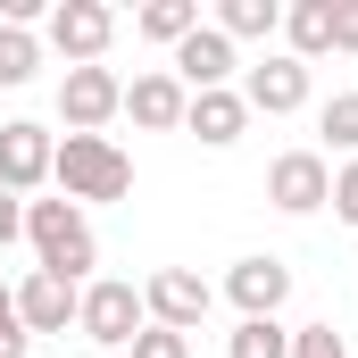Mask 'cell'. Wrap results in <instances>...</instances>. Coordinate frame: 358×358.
Masks as SVG:
<instances>
[{
	"instance_id": "6da1fadb",
	"label": "cell",
	"mask_w": 358,
	"mask_h": 358,
	"mask_svg": "<svg viewBox=\"0 0 358 358\" xmlns=\"http://www.w3.org/2000/svg\"><path fill=\"white\" fill-rule=\"evenodd\" d=\"M50 183H59V200H76V208L125 200V192H134V159H125L108 134H67V142L50 150Z\"/></svg>"
},
{
	"instance_id": "7a4b0ae2",
	"label": "cell",
	"mask_w": 358,
	"mask_h": 358,
	"mask_svg": "<svg viewBox=\"0 0 358 358\" xmlns=\"http://www.w3.org/2000/svg\"><path fill=\"white\" fill-rule=\"evenodd\" d=\"M25 242H34V267L84 283L100 267V242H92V217L76 200H25Z\"/></svg>"
},
{
	"instance_id": "3957f363",
	"label": "cell",
	"mask_w": 358,
	"mask_h": 358,
	"mask_svg": "<svg viewBox=\"0 0 358 358\" xmlns=\"http://www.w3.org/2000/svg\"><path fill=\"white\" fill-rule=\"evenodd\" d=\"M142 325H150V317H142V283H125V275L84 283V308H76V334H84V342H100V350H134Z\"/></svg>"
},
{
	"instance_id": "277c9868",
	"label": "cell",
	"mask_w": 358,
	"mask_h": 358,
	"mask_svg": "<svg viewBox=\"0 0 358 358\" xmlns=\"http://www.w3.org/2000/svg\"><path fill=\"white\" fill-rule=\"evenodd\" d=\"M334 200V167H325V150H283L267 167V208H283V217H317Z\"/></svg>"
},
{
	"instance_id": "5b68a950",
	"label": "cell",
	"mask_w": 358,
	"mask_h": 358,
	"mask_svg": "<svg viewBox=\"0 0 358 358\" xmlns=\"http://www.w3.org/2000/svg\"><path fill=\"white\" fill-rule=\"evenodd\" d=\"M59 117H67V134H100L108 117H125L117 67H67L59 76Z\"/></svg>"
},
{
	"instance_id": "8992f818",
	"label": "cell",
	"mask_w": 358,
	"mask_h": 358,
	"mask_svg": "<svg viewBox=\"0 0 358 358\" xmlns=\"http://www.w3.org/2000/svg\"><path fill=\"white\" fill-rule=\"evenodd\" d=\"M108 42H117V8H100V0H59L50 8V50L67 67H100Z\"/></svg>"
},
{
	"instance_id": "52a82bcc",
	"label": "cell",
	"mask_w": 358,
	"mask_h": 358,
	"mask_svg": "<svg viewBox=\"0 0 358 358\" xmlns=\"http://www.w3.org/2000/svg\"><path fill=\"white\" fill-rule=\"evenodd\" d=\"M208 300H217V292H208L192 267H159L150 283H142V317H150V325H167V334H200Z\"/></svg>"
},
{
	"instance_id": "ba28073f",
	"label": "cell",
	"mask_w": 358,
	"mask_h": 358,
	"mask_svg": "<svg viewBox=\"0 0 358 358\" xmlns=\"http://www.w3.org/2000/svg\"><path fill=\"white\" fill-rule=\"evenodd\" d=\"M50 150H59V142H50V125L8 117V125H0V192H17V200H25V192H42V183H50Z\"/></svg>"
},
{
	"instance_id": "9c48e42d",
	"label": "cell",
	"mask_w": 358,
	"mask_h": 358,
	"mask_svg": "<svg viewBox=\"0 0 358 358\" xmlns=\"http://www.w3.org/2000/svg\"><path fill=\"white\" fill-rule=\"evenodd\" d=\"M76 308H84V283H67V275L34 267L25 283H17V325H25V334H67Z\"/></svg>"
},
{
	"instance_id": "30bf717a",
	"label": "cell",
	"mask_w": 358,
	"mask_h": 358,
	"mask_svg": "<svg viewBox=\"0 0 358 358\" xmlns=\"http://www.w3.org/2000/svg\"><path fill=\"white\" fill-rule=\"evenodd\" d=\"M234 67H242L234 42H225L217 25H200V34H183V42H176V67H167V76H176L183 92H225V84H234Z\"/></svg>"
},
{
	"instance_id": "8fae6325",
	"label": "cell",
	"mask_w": 358,
	"mask_h": 358,
	"mask_svg": "<svg viewBox=\"0 0 358 358\" xmlns=\"http://www.w3.org/2000/svg\"><path fill=\"white\" fill-rule=\"evenodd\" d=\"M225 300H234L242 317H275V308L292 300V267H283L275 250H259V259H234V275H225Z\"/></svg>"
},
{
	"instance_id": "7c38bea8",
	"label": "cell",
	"mask_w": 358,
	"mask_h": 358,
	"mask_svg": "<svg viewBox=\"0 0 358 358\" xmlns=\"http://www.w3.org/2000/svg\"><path fill=\"white\" fill-rule=\"evenodd\" d=\"M183 108H192V92H183L167 67H150V76L125 84V117H134L142 134H183Z\"/></svg>"
},
{
	"instance_id": "4fadbf2b",
	"label": "cell",
	"mask_w": 358,
	"mask_h": 358,
	"mask_svg": "<svg viewBox=\"0 0 358 358\" xmlns=\"http://www.w3.org/2000/svg\"><path fill=\"white\" fill-rule=\"evenodd\" d=\"M183 134H200V150H234V142L250 134V100H242L234 84H225V92H192Z\"/></svg>"
},
{
	"instance_id": "5bb4252c",
	"label": "cell",
	"mask_w": 358,
	"mask_h": 358,
	"mask_svg": "<svg viewBox=\"0 0 358 358\" xmlns=\"http://www.w3.org/2000/svg\"><path fill=\"white\" fill-rule=\"evenodd\" d=\"M242 100H250V117H292V108L308 100V67H300L292 50H275V59H259V67H250Z\"/></svg>"
},
{
	"instance_id": "9a60e30c",
	"label": "cell",
	"mask_w": 358,
	"mask_h": 358,
	"mask_svg": "<svg viewBox=\"0 0 358 358\" xmlns=\"http://www.w3.org/2000/svg\"><path fill=\"white\" fill-rule=\"evenodd\" d=\"M283 42H292L300 67L325 59V50H334V0H292V8H283Z\"/></svg>"
},
{
	"instance_id": "2e32d148",
	"label": "cell",
	"mask_w": 358,
	"mask_h": 358,
	"mask_svg": "<svg viewBox=\"0 0 358 358\" xmlns=\"http://www.w3.org/2000/svg\"><path fill=\"white\" fill-rule=\"evenodd\" d=\"M217 34L225 42H267V34H283V8L275 0H217Z\"/></svg>"
},
{
	"instance_id": "e0dca14e",
	"label": "cell",
	"mask_w": 358,
	"mask_h": 358,
	"mask_svg": "<svg viewBox=\"0 0 358 358\" xmlns=\"http://www.w3.org/2000/svg\"><path fill=\"white\" fill-rule=\"evenodd\" d=\"M225 358H292V325L283 317H242L225 334Z\"/></svg>"
},
{
	"instance_id": "ac0fdd59",
	"label": "cell",
	"mask_w": 358,
	"mask_h": 358,
	"mask_svg": "<svg viewBox=\"0 0 358 358\" xmlns=\"http://www.w3.org/2000/svg\"><path fill=\"white\" fill-rule=\"evenodd\" d=\"M134 34H150V42L176 50L183 34H200V0H150V8H134Z\"/></svg>"
},
{
	"instance_id": "d6986e66",
	"label": "cell",
	"mask_w": 358,
	"mask_h": 358,
	"mask_svg": "<svg viewBox=\"0 0 358 358\" xmlns=\"http://www.w3.org/2000/svg\"><path fill=\"white\" fill-rule=\"evenodd\" d=\"M34 67H42V42H34V25H0V92L34 84Z\"/></svg>"
},
{
	"instance_id": "ffe728a7",
	"label": "cell",
	"mask_w": 358,
	"mask_h": 358,
	"mask_svg": "<svg viewBox=\"0 0 358 358\" xmlns=\"http://www.w3.org/2000/svg\"><path fill=\"white\" fill-rule=\"evenodd\" d=\"M317 134H325L334 150H350V159H358V92H334V100L317 108Z\"/></svg>"
},
{
	"instance_id": "44dd1931",
	"label": "cell",
	"mask_w": 358,
	"mask_h": 358,
	"mask_svg": "<svg viewBox=\"0 0 358 358\" xmlns=\"http://www.w3.org/2000/svg\"><path fill=\"white\" fill-rule=\"evenodd\" d=\"M292 358H350L334 325H292Z\"/></svg>"
},
{
	"instance_id": "7402d4cb",
	"label": "cell",
	"mask_w": 358,
	"mask_h": 358,
	"mask_svg": "<svg viewBox=\"0 0 358 358\" xmlns=\"http://www.w3.org/2000/svg\"><path fill=\"white\" fill-rule=\"evenodd\" d=\"M134 358H192V334H167V325H142V334H134Z\"/></svg>"
},
{
	"instance_id": "603a6c76",
	"label": "cell",
	"mask_w": 358,
	"mask_h": 358,
	"mask_svg": "<svg viewBox=\"0 0 358 358\" xmlns=\"http://www.w3.org/2000/svg\"><path fill=\"white\" fill-rule=\"evenodd\" d=\"M334 217H342V225H358V159L334 176Z\"/></svg>"
},
{
	"instance_id": "cb8c5ba5",
	"label": "cell",
	"mask_w": 358,
	"mask_h": 358,
	"mask_svg": "<svg viewBox=\"0 0 358 358\" xmlns=\"http://www.w3.org/2000/svg\"><path fill=\"white\" fill-rule=\"evenodd\" d=\"M334 50H358V0H334Z\"/></svg>"
},
{
	"instance_id": "d4e9b609",
	"label": "cell",
	"mask_w": 358,
	"mask_h": 358,
	"mask_svg": "<svg viewBox=\"0 0 358 358\" xmlns=\"http://www.w3.org/2000/svg\"><path fill=\"white\" fill-rule=\"evenodd\" d=\"M17 234H25V200H17V192H0V250H8Z\"/></svg>"
},
{
	"instance_id": "484cf974",
	"label": "cell",
	"mask_w": 358,
	"mask_h": 358,
	"mask_svg": "<svg viewBox=\"0 0 358 358\" xmlns=\"http://www.w3.org/2000/svg\"><path fill=\"white\" fill-rule=\"evenodd\" d=\"M25 342H34V334H25L17 317H0V358H25Z\"/></svg>"
},
{
	"instance_id": "4316f807",
	"label": "cell",
	"mask_w": 358,
	"mask_h": 358,
	"mask_svg": "<svg viewBox=\"0 0 358 358\" xmlns=\"http://www.w3.org/2000/svg\"><path fill=\"white\" fill-rule=\"evenodd\" d=\"M0 317H17V292H8V283H0Z\"/></svg>"
}]
</instances>
